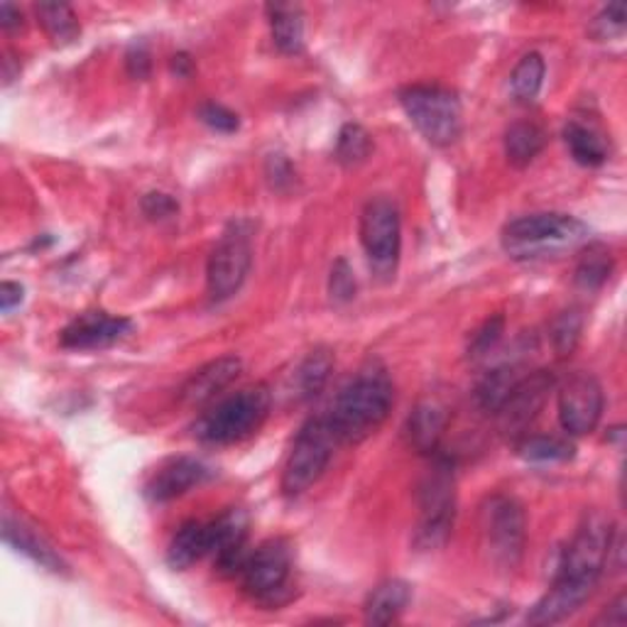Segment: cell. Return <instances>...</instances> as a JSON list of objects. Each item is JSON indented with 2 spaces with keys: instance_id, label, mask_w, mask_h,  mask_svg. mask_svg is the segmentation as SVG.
Masks as SVG:
<instances>
[{
  "instance_id": "1",
  "label": "cell",
  "mask_w": 627,
  "mask_h": 627,
  "mask_svg": "<svg viewBox=\"0 0 627 627\" xmlns=\"http://www.w3.org/2000/svg\"><path fill=\"white\" fill-rule=\"evenodd\" d=\"M613 539H616V530H613V522L606 515H586L567 551H564L555 584L527 613V623L555 625L574 616L591 598L600 576L610 564Z\"/></svg>"
},
{
  "instance_id": "2",
  "label": "cell",
  "mask_w": 627,
  "mask_h": 627,
  "mask_svg": "<svg viewBox=\"0 0 627 627\" xmlns=\"http://www.w3.org/2000/svg\"><path fill=\"white\" fill-rule=\"evenodd\" d=\"M395 404V385L378 361L365 363L343 388L326 420L341 444H361L375 434Z\"/></svg>"
},
{
  "instance_id": "3",
  "label": "cell",
  "mask_w": 627,
  "mask_h": 627,
  "mask_svg": "<svg viewBox=\"0 0 627 627\" xmlns=\"http://www.w3.org/2000/svg\"><path fill=\"white\" fill-rule=\"evenodd\" d=\"M588 236H591V228L576 216L559 212L530 214L510 221L502 228V251L512 261H545V257L581 248L588 243Z\"/></svg>"
},
{
  "instance_id": "4",
  "label": "cell",
  "mask_w": 627,
  "mask_h": 627,
  "mask_svg": "<svg viewBox=\"0 0 627 627\" xmlns=\"http://www.w3.org/2000/svg\"><path fill=\"white\" fill-rule=\"evenodd\" d=\"M273 410V392L257 383L218 400L194 424V437L208 447H228L253 437Z\"/></svg>"
},
{
  "instance_id": "5",
  "label": "cell",
  "mask_w": 627,
  "mask_h": 627,
  "mask_svg": "<svg viewBox=\"0 0 627 627\" xmlns=\"http://www.w3.org/2000/svg\"><path fill=\"white\" fill-rule=\"evenodd\" d=\"M420 520L414 527V547L422 551L441 549L453 532L457 522V476L447 457L434 453V463L420 483Z\"/></svg>"
},
{
  "instance_id": "6",
  "label": "cell",
  "mask_w": 627,
  "mask_h": 627,
  "mask_svg": "<svg viewBox=\"0 0 627 627\" xmlns=\"http://www.w3.org/2000/svg\"><path fill=\"white\" fill-rule=\"evenodd\" d=\"M400 106L422 138L434 147H449L461 138V101L447 86L414 84L400 91Z\"/></svg>"
},
{
  "instance_id": "7",
  "label": "cell",
  "mask_w": 627,
  "mask_h": 627,
  "mask_svg": "<svg viewBox=\"0 0 627 627\" xmlns=\"http://www.w3.org/2000/svg\"><path fill=\"white\" fill-rule=\"evenodd\" d=\"M336 447L339 441L326 417H314V420L306 422L300 429L297 439H294L285 469H282V496H304L329 469V461L334 457Z\"/></svg>"
},
{
  "instance_id": "8",
  "label": "cell",
  "mask_w": 627,
  "mask_h": 627,
  "mask_svg": "<svg viewBox=\"0 0 627 627\" xmlns=\"http://www.w3.org/2000/svg\"><path fill=\"white\" fill-rule=\"evenodd\" d=\"M253 265V236L245 221H233L214 245L206 263V290L212 302H226L248 280Z\"/></svg>"
},
{
  "instance_id": "9",
  "label": "cell",
  "mask_w": 627,
  "mask_h": 627,
  "mask_svg": "<svg viewBox=\"0 0 627 627\" xmlns=\"http://www.w3.org/2000/svg\"><path fill=\"white\" fill-rule=\"evenodd\" d=\"M243 591L257 604L282 606L292 598V549L285 539H267L253 549L241 571Z\"/></svg>"
},
{
  "instance_id": "10",
  "label": "cell",
  "mask_w": 627,
  "mask_h": 627,
  "mask_svg": "<svg viewBox=\"0 0 627 627\" xmlns=\"http://www.w3.org/2000/svg\"><path fill=\"white\" fill-rule=\"evenodd\" d=\"M361 243L373 273L395 277L402 251V218L390 196H373L361 214Z\"/></svg>"
},
{
  "instance_id": "11",
  "label": "cell",
  "mask_w": 627,
  "mask_h": 627,
  "mask_svg": "<svg viewBox=\"0 0 627 627\" xmlns=\"http://www.w3.org/2000/svg\"><path fill=\"white\" fill-rule=\"evenodd\" d=\"M483 535L500 567H518L527 542V518L520 502L510 496L490 498L483 510Z\"/></svg>"
},
{
  "instance_id": "12",
  "label": "cell",
  "mask_w": 627,
  "mask_h": 627,
  "mask_svg": "<svg viewBox=\"0 0 627 627\" xmlns=\"http://www.w3.org/2000/svg\"><path fill=\"white\" fill-rule=\"evenodd\" d=\"M559 422L569 437H586L604 417V388L591 373H576L559 388Z\"/></svg>"
},
{
  "instance_id": "13",
  "label": "cell",
  "mask_w": 627,
  "mask_h": 627,
  "mask_svg": "<svg viewBox=\"0 0 627 627\" xmlns=\"http://www.w3.org/2000/svg\"><path fill=\"white\" fill-rule=\"evenodd\" d=\"M557 385V378L551 371H537L530 375H522L518 385L510 392L506 404L498 410L500 427L508 437H522L527 432L539 412L545 410V404L551 395V390Z\"/></svg>"
},
{
  "instance_id": "14",
  "label": "cell",
  "mask_w": 627,
  "mask_h": 627,
  "mask_svg": "<svg viewBox=\"0 0 627 627\" xmlns=\"http://www.w3.org/2000/svg\"><path fill=\"white\" fill-rule=\"evenodd\" d=\"M128 316L108 314V312H86L61 329L59 343L69 351H98L108 349L114 343L126 339L133 331Z\"/></svg>"
},
{
  "instance_id": "15",
  "label": "cell",
  "mask_w": 627,
  "mask_h": 627,
  "mask_svg": "<svg viewBox=\"0 0 627 627\" xmlns=\"http://www.w3.org/2000/svg\"><path fill=\"white\" fill-rule=\"evenodd\" d=\"M212 476H214L212 466H206L202 459L175 457L165 461L150 478H147L143 493L147 500L155 502V506H163V502L177 500L182 496H187L189 490L212 481Z\"/></svg>"
},
{
  "instance_id": "16",
  "label": "cell",
  "mask_w": 627,
  "mask_h": 627,
  "mask_svg": "<svg viewBox=\"0 0 627 627\" xmlns=\"http://www.w3.org/2000/svg\"><path fill=\"white\" fill-rule=\"evenodd\" d=\"M243 371V361L238 355H221L216 361H208L199 371H194L179 388V400L187 408H202L214 402L221 392L236 383Z\"/></svg>"
},
{
  "instance_id": "17",
  "label": "cell",
  "mask_w": 627,
  "mask_h": 627,
  "mask_svg": "<svg viewBox=\"0 0 627 627\" xmlns=\"http://www.w3.org/2000/svg\"><path fill=\"white\" fill-rule=\"evenodd\" d=\"M3 539L8 547L35 561L37 567H42L52 574H69L67 561L61 559L59 551L49 545L35 527H30L22 518H16L12 512L3 515Z\"/></svg>"
},
{
  "instance_id": "18",
  "label": "cell",
  "mask_w": 627,
  "mask_h": 627,
  "mask_svg": "<svg viewBox=\"0 0 627 627\" xmlns=\"http://www.w3.org/2000/svg\"><path fill=\"white\" fill-rule=\"evenodd\" d=\"M214 555V527L212 522L189 520L184 522L177 535L172 537L167 547V564L169 569L184 571L194 567L196 561Z\"/></svg>"
},
{
  "instance_id": "19",
  "label": "cell",
  "mask_w": 627,
  "mask_h": 627,
  "mask_svg": "<svg viewBox=\"0 0 627 627\" xmlns=\"http://www.w3.org/2000/svg\"><path fill=\"white\" fill-rule=\"evenodd\" d=\"M449 424V412L437 400H422L412 410L408 420V439L414 451L424 453V457H434L439 453L441 439H444Z\"/></svg>"
},
{
  "instance_id": "20",
  "label": "cell",
  "mask_w": 627,
  "mask_h": 627,
  "mask_svg": "<svg viewBox=\"0 0 627 627\" xmlns=\"http://www.w3.org/2000/svg\"><path fill=\"white\" fill-rule=\"evenodd\" d=\"M412 600V588L402 579H388L378 584L368 596L363 613L368 625H390L395 623Z\"/></svg>"
},
{
  "instance_id": "21",
  "label": "cell",
  "mask_w": 627,
  "mask_h": 627,
  "mask_svg": "<svg viewBox=\"0 0 627 627\" xmlns=\"http://www.w3.org/2000/svg\"><path fill=\"white\" fill-rule=\"evenodd\" d=\"M547 147V133L532 120L512 123L506 133V157L515 169L530 167Z\"/></svg>"
},
{
  "instance_id": "22",
  "label": "cell",
  "mask_w": 627,
  "mask_h": 627,
  "mask_svg": "<svg viewBox=\"0 0 627 627\" xmlns=\"http://www.w3.org/2000/svg\"><path fill=\"white\" fill-rule=\"evenodd\" d=\"M270 30L273 42L282 55H302L304 52V16L297 6H267Z\"/></svg>"
},
{
  "instance_id": "23",
  "label": "cell",
  "mask_w": 627,
  "mask_h": 627,
  "mask_svg": "<svg viewBox=\"0 0 627 627\" xmlns=\"http://www.w3.org/2000/svg\"><path fill=\"white\" fill-rule=\"evenodd\" d=\"M334 363V353L324 346L306 353V359L300 363L297 373H294V395L302 402L314 400L326 388Z\"/></svg>"
},
{
  "instance_id": "24",
  "label": "cell",
  "mask_w": 627,
  "mask_h": 627,
  "mask_svg": "<svg viewBox=\"0 0 627 627\" xmlns=\"http://www.w3.org/2000/svg\"><path fill=\"white\" fill-rule=\"evenodd\" d=\"M564 143H567L574 163H579L581 167H600L608 159L606 140L579 120H569L564 126Z\"/></svg>"
},
{
  "instance_id": "25",
  "label": "cell",
  "mask_w": 627,
  "mask_h": 627,
  "mask_svg": "<svg viewBox=\"0 0 627 627\" xmlns=\"http://www.w3.org/2000/svg\"><path fill=\"white\" fill-rule=\"evenodd\" d=\"M613 267H616V261H613V255L606 245L591 243L579 257V265H576L574 273L576 287H581L584 292L600 290L610 280Z\"/></svg>"
},
{
  "instance_id": "26",
  "label": "cell",
  "mask_w": 627,
  "mask_h": 627,
  "mask_svg": "<svg viewBox=\"0 0 627 627\" xmlns=\"http://www.w3.org/2000/svg\"><path fill=\"white\" fill-rule=\"evenodd\" d=\"M522 375H518V368L515 365H500L488 371L483 375L481 383L476 388V400L481 408L490 414H498V410L506 404V400L510 398V392L518 385V380Z\"/></svg>"
},
{
  "instance_id": "27",
  "label": "cell",
  "mask_w": 627,
  "mask_h": 627,
  "mask_svg": "<svg viewBox=\"0 0 627 627\" xmlns=\"http://www.w3.org/2000/svg\"><path fill=\"white\" fill-rule=\"evenodd\" d=\"M518 453L532 463H564L576 457V447L569 439L545 437V434H522L518 439Z\"/></svg>"
},
{
  "instance_id": "28",
  "label": "cell",
  "mask_w": 627,
  "mask_h": 627,
  "mask_svg": "<svg viewBox=\"0 0 627 627\" xmlns=\"http://www.w3.org/2000/svg\"><path fill=\"white\" fill-rule=\"evenodd\" d=\"M545 74H547L545 57L539 52H527L512 69L510 77L512 96L518 98L520 104H535L545 86Z\"/></svg>"
},
{
  "instance_id": "29",
  "label": "cell",
  "mask_w": 627,
  "mask_h": 627,
  "mask_svg": "<svg viewBox=\"0 0 627 627\" xmlns=\"http://www.w3.org/2000/svg\"><path fill=\"white\" fill-rule=\"evenodd\" d=\"M35 12L55 45H71L81 35L77 12L67 3H37Z\"/></svg>"
},
{
  "instance_id": "30",
  "label": "cell",
  "mask_w": 627,
  "mask_h": 627,
  "mask_svg": "<svg viewBox=\"0 0 627 627\" xmlns=\"http://www.w3.org/2000/svg\"><path fill=\"white\" fill-rule=\"evenodd\" d=\"M373 153V138L359 123H346L339 130L336 138V150L334 157L336 163L343 167H359L361 163H365L368 157Z\"/></svg>"
},
{
  "instance_id": "31",
  "label": "cell",
  "mask_w": 627,
  "mask_h": 627,
  "mask_svg": "<svg viewBox=\"0 0 627 627\" xmlns=\"http://www.w3.org/2000/svg\"><path fill=\"white\" fill-rule=\"evenodd\" d=\"M584 312L579 306H569V310H564L555 322L549 326V341H551V349L559 355V359H569V355L576 351L584 334Z\"/></svg>"
},
{
  "instance_id": "32",
  "label": "cell",
  "mask_w": 627,
  "mask_h": 627,
  "mask_svg": "<svg viewBox=\"0 0 627 627\" xmlns=\"http://www.w3.org/2000/svg\"><path fill=\"white\" fill-rule=\"evenodd\" d=\"M355 292H359V285H355L353 267L346 257H339L329 273V297L334 304H349L355 300Z\"/></svg>"
},
{
  "instance_id": "33",
  "label": "cell",
  "mask_w": 627,
  "mask_h": 627,
  "mask_svg": "<svg viewBox=\"0 0 627 627\" xmlns=\"http://www.w3.org/2000/svg\"><path fill=\"white\" fill-rule=\"evenodd\" d=\"M506 334V316L502 314H493L488 316L486 322L476 329V334L471 336L469 343V355L471 359H478V355H486L498 346V341Z\"/></svg>"
},
{
  "instance_id": "34",
  "label": "cell",
  "mask_w": 627,
  "mask_h": 627,
  "mask_svg": "<svg viewBox=\"0 0 627 627\" xmlns=\"http://www.w3.org/2000/svg\"><path fill=\"white\" fill-rule=\"evenodd\" d=\"M199 120L204 123L206 128H212L221 135H231L241 128V118L238 114H233L231 108L221 106L216 101H206L199 106Z\"/></svg>"
},
{
  "instance_id": "35",
  "label": "cell",
  "mask_w": 627,
  "mask_h": 627,
  "mask_svg": "<svg viewBox=\"0 0 627 627\" xmlns=\"http://www.w3.org/2000/svg\"><path fill=\"white\" fill-rule=\"evenodd\" d=\"M625 20H627V10L623 3H610L608 8H604L594 20V35L600 37V40H608L613 35H623L625 30Z\"/></svg>"
},
{
  "instance_id": "36",
  "label": "cell",
  "mask_w": 627,
  "mask_h": 627,
  "mask_svg": "<svg viewBox=\"0 0 627 627\" xmlns=\"http://www.w3.org/2000/svg\"><path fill=\"white\" fill-rule=\"evenodd\" d=\"M140 208H143V214H145L147 218H150V221H165V218L177 216L179 202H177L172 194L150 192V194L143 196Z\"/></svg>"
},
{
  "instance_id": "37",
  "label": "cell",
  "mask_w": 627,
  "mask_h": 627,
  "mask_svg": "<svg viewBox=\"0 0 627 627\" xmlns=\"http://www.w3.org/2000/svg\"><path fill=\"white\" fill-rule=\"evenodd\" d=\"M265 175H267V182L273 184V189L285 192V189L292 187V182H294V167L285 155L275 153V155L267 157Z\"/></svg>"
},
{
  "instance_id": "38",
  "label": "cell",
  "mask_w": 627,
  "mask_h": 627,
  "mask_svg": "<svg viewBox=\"0 0 627 627\" xmlns=\"http://www.w3.org/2000/svg\"><path fill=\"white\" fill-rule=\"evenodd\" d=\"M126 71L130 79H138V81H145L147 77H150L153 55L145 42L130 45V49L126 52Z\"/></svg>"
},
{
  "instance_id": "39",
  "label": "cell",
  "mask_w": 627,
  "mask_h": 627,
  "mask_svg": "<svg viewBox=\"0 0 627 627\" xmlns=\"http://www.w3.org/2000/svg\"><path fill=\"white\" fill-rule=\"evenodd\" d=\"M627 620V596L620 594L613 604L596 618V625H625Z\"/></svg>"
},
{
  "instance_id": "40",
  "label": "cell",
  "mask_w": 627,
  "mask_h": 627,
  "mask_svg": "<svg viewBox=\"0 0 627 627\" xmlns=\"http://www.w3.org/2000/svg\"><path fill=\"white\" fill-rule=\"evenodd\" d=\"M25 300V287L18 285V282H3L0 285V310L3 314H10L16 306H20Z\"/></svg>"
},
{
  "instance_id": "41",
  "label": "cell",
  "mask_w": 627,
  "mask_h": 627,
  "mask_svg": "<svg viewBox=\"0 0 627 627\" xmlns=\"http://www.w3.org/2000/svg\"><path fill=\"white\" fill-rule=\"evenodd\" d=\"M0 28H3L6 32L22 28V12L12 3L0 6Z\"/></svg>"
},
{
  "instance_id": "42",
  "label": "cell",
  "mask_w": 627,
  "mask_h": 627,
  "mask_svg": "<svg viewBox=\"0 0 627 627\" xmlns=\"http://www.w3.org/2000/svg\"><path fill=\"white\" fill-rule=\"evenodd\" d=\"M169 67H172V71L177 74V77H189V74L194 71V61H192V57L187 52H179V55L172 57Z\"/></svg>"
}]
</instances>
